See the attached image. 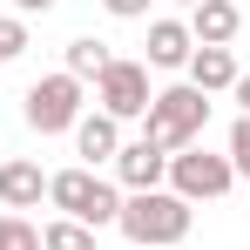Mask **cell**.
I'll use <instances>...</instances> for the list:
<instances>
[{
  "label": "cell",
  "mask_w": 250,
  "mask_h": 250,
  "mask_svg": "<svg viewBox=\"0 0 250 250\" xmlns=\"http://www.w3.org/2000/svg\"><path fill=\"white\" fill-rule=\"evenodd\" d=\"M115 149H122V122L115 115H82L75 122V156H82V169H95V163H115Z\"/></svg>",
  "instance_id": "cell-9"
},
{
  "label": "cell",
  "mask_w": 250,
  "mask_h": 250,
  "mask_svg": "<svg viewBox=\"0 0 250 250\" xmlns=\"http://www.w3.org/2000/svg\"><path fill=\"white\" fill-rule=\"evenodd\" d=\"M41 196H47V176H41V163H27V156L0 163V203H7V209H34Z\"/></svg>",
  "instance_id": "cell-10"
},
{
  "label": "cell",
  "mask_w": 250,
  "mask_h": 250,
  "mask_svg": "<svg viewBox=\"0 0 250 250\" xmlns=\"http://www.w3.org/2000/svg\"><path fill=\"white\" fill-rule=\"evenodd\" d=\"M189 88H203V95L237 88V54H230V47H196V54H189Z\"/></svg>",
  "instance_id": "cell-12"
},
{
  "label": "cell",
  "mask_w": 250,
  "mask_h": 250,
  "mask_svg": "<svg viewBox=\"0 0 250 250\" xmlns=\"http://www.w3.org/2000/svg\"><path fill=\"white\" fill-rule=\"evenodd\" d=\"M95 102H102V115H115V122L149 115V102H156L149 68H142V61H108V68H102V82H95Z\"/></svg>",
  "instance_id": "cell-6"
},
{
  "label": "cell",
  "mask_w": 250,
  "mask_h": 250,
  "mask_svg": "<svg viewBox=\"0 0 250 250\" xmlns=\"http://www.w3.org/2000/svg\"><path fill=\"white\" fill-rule=\"evenodd\" d=\"M0 250H41V230L27 216H0Z\"/></svg>",
  "instance_id": "cell-15"
},
{
  "label": "cell",
  "mask_w": 250,
  "mask_h": 250,
  "mask_svg": "<svg viewBox=\"0 0 250 250\" xmlns=\"http://www.w3.org/2000/svg\"><path fill=\"white\" fill-rule=\"evenodd\" d=\"M47 203L61 209L68 223L108 230V223L122 216V189H115V183H102L95 169H61V176H47Z\"/></svg>",
  "instance_id": "cell-3"
},
{
  "label": "cell",
  "mask_w": 250,
  "mask_h": 250,
  "mask_svg": "<svg viewBox=\"0 0 250 250\" xmlns=\"http://www.w3.org/2000/svg\"><path fill=\"white\" fill-rule=\"evenodd\" d=\"M108 61H115V54H108V41H68V75H75V82H102V68H108Z\"/></svg>",
  "instance_id": "cell-13"
},
{
  "label": "cell",
  "mask_w": 250,
  "mask_h": 250,
  "mask_svg": "<svg viewBox=\"0 0 250 250\" xmlns=\"http://www.w3.org/2000/svg\"><path fill=\"white\" fill-rule=\"evenodd\" d=\"M189 203L176 196V189H142V196H122V216H115V230H122L135 250H176L189 237Z\"/></svg>",
  "instance_id": "cell-1"
},
{
  "label": "cell",
  "mask_w": 250,
  "mask_h": 250,
  "mask_svg": "<svg viewBox=\"0 0 250 250\" xmlns=\"http://www.w3.org/2000/svg\"><path fill=\"white\" fill-rule=\"evenodd\" d=\"M115 176H122V189L128 196H142V189H163L169 183V149H156V142H122L115 149Z\"/></svg>",
  "instance_id": "cell-7"
},
{
  "label": "cell",
  "mask_w": 250,
  "mask_h": 250,
  "mask_svg": "<svg viewBox=\"0 0 250 250\" xmlns=\"http://www.w3.org/2000/svg\"><path fill=\"white\" fill-rule=\"evenodd\" d=\"M203 122H209V95L203 88H163L156 102H149V115H142V142H156V149H189L196 135H203Z\"/></svg>",
  "instance_id": "cell-2"
},
{
  "label": "cell",
  "mask_w": 250,
  "mask_h": 250,
  "mask_svg": "<svg viewBox=\"0 0 250 250\" xmlns=\"http://www.w3.org/2000/svg\"><path fill=\"white\" fill-rule=\"evenodd\" d=\"M183 7H196V0H183Z\"/></svg>",
  "instance_id": "cell-21"
},
{
  "label": "cell",
  "mask_w": 250,
  "mask_h": 250,
  "mask_svg": "<svg viewBox=\"0 0 250 250\" xmlns=\"http://www.w3.org/2000/svg\"><path fill=\"white\" fill-rule=\"evenodd\" d=\"M237 102H244V115H250V75H237V88H230Z\"/></svg>",
  "instance_id": "cell-19"
},
{
  "label": "cell",
  "mask_w": 250,
  "mask_h": 250,
  "mask_svg": "<svg viewBox=\"0 0 250 250\" xmlns=\"http://www.w3.org/2000/svg\"><path fill=\"white\" fill-rule=\"evenodd\" d=\"M183 27H189V41H196V47H230V41H237V27H244V14H237V0H196Z\"/></svg>",
  "instance_id": "cell-8"
},
{
  "label": "cell",
  "mask_w": 250,
  "mask_h": 250,
  "mask_svg": "<svg viewBox=\"0 0 250 250\" xmlns=\"http://www.w3.org/2000/svg\"><path fill=\"white\" fill-rule=\"evenodd\" d=\"M230 169L250 176V115H237V128H230Z\"/></svg>",
  "instance_id": "cell-16"
},
{
  "label": "cell",
  "mask_w": 250,
  "mask_h": 250,
  "mask_svg": "<svg viewBox=\"0 0 250 250\" xmlns=\"http://www.w3.org/2000/svg\"><path fill=\"white\" fill-rule=\"evenodd\" d=\"M102 7H108L115 21H142V14H149V0H102Z\"/></svg>",
  "instance_id": "cell-18"
},
{
  "label": "cell",
  "mask_w": 250,
  "mask_h": 250,
  "mask_svg": "<svg viewBox=\"0 0 250 250\" xmlns=\"http://www.w3.org/2000/svg\"><path fill=\"white\" fill-rule=\"evenodd\" d=\"M14 7H21V14H47L54 0H14Z\"/></svg>",
  "instance_id": "cell-20"
},
{
  "label": "cell",
  "mask_w": 250,
  "mask_h": 250,
  "mask_svg": "<svg viewBox=\"0 0 250 250\" xmlns=\"http://www.w3.org/2000/svg\"><path fill=\"white\" fill-rule=\"evenodd\" d=\"M21 47H27V21H0V68L21 61Z\"/></svg>",
  "instance_id": "cell-17"
},
{
  "label": "cell",
  "mask_w": 250,
  "mask_h": 250,
  "mask_svg": "<svg viewBox=\"0 0 250 250\" xmlns=\"http://www.w3.org/2000/svg\"><path fill=\"white\" fill-rule=\"evenodd\" d=\"M82 88L88 82H75L68 68H61V75H41V82L21 95V102H27V128H41V135L75 128V122H82Z\"/></svg>",
  "instance_id": "cell-5"
},
{
  "label": "cell",
  "mask_w": 250,
  "mask_h": 250,
  "mask_svg": "<svg viewBox=\"0 0 250 250\" xmlns=\"http://www.w3.org/2000/svg\"><path fill=\"white\" fill-rule=\"evenodd\" d=\"M41 250H95V230L61 216V223H47V230H41Z\"/></svg>",
  "instance_id": "cell-14"
},
{
  "label": "cell",
  "mask_w": 250,
  "mask_h": 250,
  "mask_svg": "<svg viewBox=\"0 0 250 250\" xmlns=\"http://www.w3.org/2000/svg\"><path fill=\"white\" fill-rule=\"evenodd\" d=\"M237 183V169H230V156H209V149H176L169 156V189L183 196V203H216L223 189Z\"/></svg>",
  "instance_id": "cell-4"
},
{
  "label": "cell",
  "mask_w": 250,
  "mask_h": 250,
  "mask_svg": "<svg viewBox=\"0 0 250 250\" xmlns=\"http://www.w3.org/2000/svg\"><path fill=\"white\" fill-rule=\"evenodd\" d=\"M189 54H196V41L183 21H149V61L142 68H189Z\"/></svg>",
  "instance_id": "cell-11"
}]
</instances>
